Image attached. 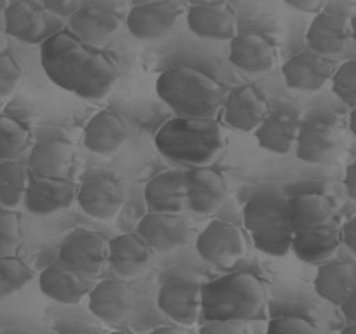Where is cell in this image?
I'll return each mask as SVG.
<instances>
[{"instance_id": "cell-5", "label": "cell", "mask_w": 356, "mask_h": 334, "mask_svg": "<svg viewBox=\"0 0 356 334\" xmlns=\"http://www.w3.org/2000/svg\"><path fill=\"white\" fill-rule=\"evenodd\" d=\"M243 226L256 249L273 257L291 253L294 223L291 204L278 191H261L245 202L242 209Z\"/></svg>"}, {"instance_id": "cell-19", "label": "cell", "mask_w": 356, "mask_h": 334, "mask_svg": "<svg viewBox=\"0 0 356 334\" xmlns=\"http://www.w3.org/2000/svg\"><path fill=\"white\" fill-rule=\"evenodd\" d=\"M221 106L225 124L240 132L256 131L270 111V104L263 90L250 84L235 87Z\"/></svg>"}, {"instance_id": "cell-18", "label": "cell", "mask_w": 356, "mask_h": 334, "mask_svg": "<svg viewBox=\"0 0 356 334\" xmlns=\"http://www.w3.org/2000/svg\"><path fill=\"white\" fill-rule=\"evenodd\" d=\"M351 40V23L346 14L339 10L323 9L313 17L306 31V44L309 51L332 59L346 49Z\"/></svg>"}, {"instance_id": "cell-37", "label": "cell", "mask_w": 356, "mask_h": 334, "mask_svg": "<svg viewBox=\"0 0 356 334\" xmlns=\"http://www.w3.org/2000/svg\"><path fill=\"white\" fill-rule=\"evenodd\" d=\"M266 334H318V329L308 317L285 313L268 322Z\"/></svg>"}, {"instance_id": "cell-33", "label": "cell", "mask_w": 356, "mask_h": 334, "mask_svg": "<svg viewBox=\"0 0 356 334\" xmlns=\"http://www.w3.org/2000/svg\"><path fill=\"white\" fill-rule=\"evenodd\" d=\"M26 164L21 160H3L0 162V205L14 209L23 202L28 184Z\"/></svg>"}, {"instance_id": "cell-17", "label": "cell", "mask_w": 356, "mask_h": 334, "mask_svg": "<svg viewBox=\"0 0 356 334\" xmlns=\"http://www.w3.org/2000/svg\"><path fill=\"white\" fill-rule=\"evenodd\" d=\"M186 209L197 214H212L218 211L228 195V183L221 170L209 166L184 170Z\"/></svg>"}, {"instance_id": "cell-41", "label": "cell", "mask_w": 356, "mask_h": 334, "mask_svg": "<svg viewBox=\"0 0 356 334\" xmlns=\"http://www.w3.org/2000/svg\"><path fill=\"white\" fill-rule=\"evenodd\" d=\"M341 246H346L350 253H356V219L350 218L344 221V225L339 228Z\"/></svg>"}, {"instance_id": "cell-43", "label": "cell", "mask_w": 356, "mask_h": 334, "mask_svg": "<svg viewBox=\"0 0 356 334\" xmlns=\"http://www.w3.org/2000/svg\"><path fill=\"white\" fill-rule=\"evenodd\" d=\"M344 188H346V193L351 200L356 198V162H350L344 170Z\"/></svg>"}, {"instance_id": "cell-20", "label": "cell", "mask_w": 356, "mask_h": 334, "mask_svg": "<svg viewBox=\"0 0 356 334\" xmlns=\"http://www.w3.org/2000/svg\"><path fill=\"white\" fill-rule=\"evenodd\" d=\"M301 122V115L296 108L278 106L273 111H268L266 117L254 131V136L261 148L266 152L287 155L294 150Z\"/></svg>"}, {"instance_id": "cell-15", "label": "cell", "mask_w": 356, "mask_h": 334, "mask_svg": "<svg viewBox=\"0 0 356 334\" xmlns=\"http://www.w3.org/2000/svg\"><path fill=\"white\" fill-rule=\"evenodd\" d=\"M277 58V42L263 31H242L229 40V63L250 75L271 72Z\"/></svg>"}, {"instance_id": "cell-39", "label": "cell", "mask_w": 356, "mask_h": 334, "mask_svg": "<svg viewBox=\"0 0 356 334\" xmlns=\"http://www.w3.org/2000/svg\"><path fill=\"white\" fill-rule=\"evenodd\" d=\"M198 334H250V326L247 322L235 320H212L200 326Z\"/></svg>"}, {"instance_id": "cell-48", "label": "cell", "mask_w": 356, "mask_h": 334, "mask_svg": "<svg viewBox=\"0 0 356 334\" xmlns=\"http://www.w3.org/2000/svg\"><path fill=\"white\" fill-rule=\"evenodd\" d=\"M339 334H356V326H355V322H353V324H348L346 327H343Z\"/></svg>"}, {"instance_id": "cell-8", "label": "cell", "mask_w": 356, "mask_h": 334, "mask_svg": "<svg viewBox=\"0 0 356 334\" xmlns=\"http://www.w3.org/2000/svg\"><path fill=\"white\" fill-rule=\"evenodd\" d=\"M59 263L92 278L106 264L108 240L92 228H75L66 233L58 247Z\"/></svg>"}, {"instance_id": "cell-6", "label": "cell", "mask_w": 356, "mask_h": 334, "mask_svg": "<svg viewBox=\"0 0 356 334\" xmlns=\"http://www.w3.org/2000/svg\"><path fill=\"white\" fill-rule=\"evenodd\" d=\"M195 246L202 260L222 270L235 268L249 250L245 232L235 223L222 219L209 223L197 237Z\"/></svg>"}, {"instance_id": "cell-35", "label": "cell", "mask_w": 356, "mask_h": 334, "mask_svg": "<svg viewBox=\"0 0 356 334\" xmlns=\"http://www.w3.org/2000/svg\"><path fill=\"white\" fill-rule=\"evenodd\" d=\"M23 242L21 214L16 211H0V257L16 256Z\"/></svg>"}, {"instance_id": "cell-50", "label": "cell", "mask_w": 356, "mask_h": 334, "mask_svg": "<svg viewBox=\"0 0 356 334\" xmlns=\"http://www.w3.org/2000/svg\"><path fill=\"white\" fill-rule=\"evenodd\" d=\"M110 334H134V333H131V331H127V329H117Z\"/></svg>"}, {"instance_id": "cell-40", "label": "cell", "mask_w": 356, "mask_h": 334, "mask_svg": "<svg viewBox=\"0 0 356 334\" xmlns=\"http://www.w3.org/2000/svg\"><path fill=\"white\" fill-rule=\"evenodd\" d=\"M45 13L68 17L79 9V0H37Z\"/></svg>"}, {"instance_id": "cell-9", "label": "cell", "mask_w": 356, "mask_h": 334, "mask_svg": "<svg viewBox=\"0 0 356 334\" xmlns=\"http://www.w3.org/2000/svg\"><path fill=\"white\" fill-rule=\"evenodd\" d=\"M75 200L89 218L111 221L124 207V186L118 177L110 173L90 174L80 188H76Z\"/></svg>"}, {"instance_id": "cell-26", "label": "cell", "mask_w": 356, "mask_h": 334, "mask_svg": "<svg viewBox=\"0 0 356 334\" xmlns=\"http://www.w3.org/2000/svg\"><path fill=\"white\" fill-rule=\"evenodd\" d=\"M122 26V17L115 10L101 6L79 7L68 16V30L83 42L103 47Z\"/></svg>"}, {"instance_id": "cell-27", "label": "cell", "mask_w": 356, "mask_h": 334, "mask_svg": "<svg viewBox=\"0 0 356 334\" xmlns=\"http://www.w3.org/2000/svg\"><path fill=\"white\" fill-rule=\"evenodd\" d=\"M315 291L325 301L341 306L356 296V268L351 260H327L320 263Z\"/></svg>"}, {"instance_id": "cell-2", "label": "cell", "mask_w": 356, "mask_h": 334, "mask_svg": "<svg viewBox=\"0 0 356 334\" xmlns=\"http://www.w3.org/2000/svg\"><path fill=\"white\" fill-rule=\"evenodd\" d=\"M268 289L257 275L236 271L202 284L200 319L254 322L266 317Z\"/></svg>"}, {"instance_id": "cell-53", "label": "cell", "mask_w": 356, "mask_h": 334, "mask_svg": "<svg viewBox=\"0 0 356 334\" xmlns=\"http://www.w3.org/2000/svg\"><path fill=\"white\" fill-rule=\"evenodd\" d=\"M14 334H30V333H14Z\"/></svg>"}, {"instance_id": "cell-45", "label": "cell", "mask_w": 356, "mask_h": 334, "mask_svg": "<svg viewBox=\"0 0 356 334\" xmlns=\"http://www.w3.org/2000/svg\"><path fill=\"white\" fill-rule=\"evenodd\" d=\"M148 334H188L181 326H160Z\"/></svg>"}, {"instance_id": "cell-11", "label": "cell", "mask_w": 356, "mask_h": 334, "mask_svg": "<svg viewBox=\"0 0 356 334\" xmlns=\"http://www.w3.org/2000/svg\"><path fill=\"white\" fill-rule=\"evenodd\" d=\"M76 186L70 177L42 176L30 173L21 204L30 214L51 216L70 209L75 202Z\"/></svg>"}, {"instance_id": "cell-4", "label": "cell", "mask_w": 356, "mask_h": 334, "mask_svg": "<svg viewBox=\"0 0 356 334\" xmlns=\"http://www.w3.org/2000/svg\"><path fill=\"white\" fill-rule=\"evenodd\" d=\"M155 89L177 117L214 118L222 104V87L218 79L195 66L167 68L156 79Z\"/></svg>"}, {"instance_id": "cell-28", "label": "cell", "mask_w": 356, "mask_h": 334, "mask_svg": "<svg viewBox=\"0 0 356 334\" xmlns=\"http://www.w3.org/2000/svg\"><path fill=\"white\" fill-rule=\"evenodd\" d=\"M75 162V145L68 139L51 138L35 143L28 155V170L42 176L68 177Z\"/></svg>"}, {"instance_id": "cell-24", "label": "cell", "mask_w": 356, "mask_h": 334, "mask_svg": "<svg viewBox=\"0 0 356 334\" xmlns=\"http://www.w3.org/2000/svg\"><path fill=\"white\" fill-rule=\"evenodd\" d=\"M38 285L45 298L61 305H79L87 298L92 280L87 275L79 273L63 263L51 264L38 275Z\"/></svg>"}, {"instance_id": "cell-49", "label": "cell", "mask_w": 356, "mask_h": 334, "mask_svg": "<svg viewBox=\"0 0 356 334\" xmlns=\"http://www.w3.org/2000/svg\"><path fill=\"white\" fill-rule=\"evenodd\" d=\"M190 6H200V3H211V2H221V0H186Z\"/></svg>"}, {"instance_id": "cell-1", "label": "cell", "mask_w": 356, "mask_h": 334, "mask_svg": "<svg viewBox=\"0 0 356 334\" xmlns=\"http://www.w3.org/2000/svg\"><path fill=\"white\" fill-rule=\"evenodd\" d=\"M40 65L52 84L86 101L106 97L118 80L117 58L83 42L68 28L40 42Z\"/></svg>"}, {"instance_id": "cell-44", "label": "cell", "mask_w": 356, "mask_h": 334, "mask_svg": "<svg viewBox=\"0 0 356 334\" xmlns=\"http://www.w3.org/2000/svg\"><path fill=\"white\" fill-rule=\"evenodd\" d=\"M339 308H341V312H343V315L346 317L348 324H353L356 319V296H353L351 299H348L346 303H343Z\"/></svg>"}, {"instance_id": "cell-32", "label": "cell", "mask_w": 356, "mask_h": 334, "mask_svg": "<svg viewBox=\"0 0 356 334\" xmlns=\"http://www.w3.org/2000/svg\"><path fill=\"white\" fill-rule=\"evenodd\" d=\"M31 143V131L13 115H0V162L21 160Z\"/></svg>"}, {"instance_id": "cell-52", "label": "cell", "mask_w": 356, "mask_h": 334, "mask_svg": "<svg viewBox=\"0 0 356 334\" xmlns=\"http://www.w3.org/2000/svg\"><path fill=\"white\" fill-rule=\"evenodd\" d=\"M145 2H155V0H132V3H145Z\"/></svg>"}, {"instance_id": "cell-7", "label": "cell", "mask_w": 356, "mask_h": 334, "mask_svg": "<svg viewBox=\"0 0 356 334\" xmlns=\"http://www.w3.org/2000/svg\"><path fill=\"white\" fill-rule=\"evenodd\" d=\"M344 145V132L334 118L325 115H316L301 122L298 141H296V157L306 164H332L337 159Z\"/></svg>"}, {"instance_id": "cell-22", "label": "cell", "mask_w": 356, "mask_h": 334, "mask_svg": "<svg viewBox=\"0 0 356 334\" xmlns=\"http://www.w3.org/2000/svg\"><path fill=\"white\" fill-rule=\"evenodd\" d=\"M3 24L9 37L23 44H40L49 35L47 13L37 0H14L3 9Z\"/></svg>"}, {"instance_id": "cell-34", "label": "cell", "mask_w": 356, "mask_h": 334, "mask_svg": "<svg viewBox=\"0 0 356 334\" xmlns=\"http://www.w3.org/2000/svg\"><path fill=\"white\" fill-rule=\"evenodd\" d=\"M35 273L21 257H0V301L10 298L33 280Z\"/></svg>"}, {"instance_id": "cell-23", "label": "cell", "mask_w": 356, "mask_h": 334, "mask_svg": "<svg viewBox=\"0 0 356 334\" xmlns=\"http://www.w3.org/2000/svg\"><path fill=\"white\" fill-rule=\"evenodd\" d=\"M106 263L122 280L138 278L152 263V249L136 233H120L108 240Z\"/></svg>"}, {"instance_id": "cell-12", "label": "cell", "mask_w": 356, "mask_h": 334, "mask_svg": "<svg viewBox=\"0 0 356 334\" xmlns=\"http://www.w3.org/2000/svg\"><path fill=\"white\" fill-rule=\"evenodd\" d=\"M202 284L188 277L163 282L156 294V306L176 326L191 327L200 320Z\"/></svg>"}, {"instance_id": "cell-36", "label": "cell", "mask_w": 356, "mask_h": 334, "mask_svg": "<svg viewBox=\"0 0 356 334\" xmlns=\"http://www.w3.org/2000/svg\"><path fill=\"white\" fill-rule=\"evenodd\" d=\"M332 90L346 106L356 108V61L348 59L343 65L334 68Z\"/></svg>"}, {"instance_id": "cell-13", "label": "cell", "mask_w": 356, "mask_h": 334, "mask_svg": "<svg viewBox=\"0 0 356 334\" xmlns=\"http://www.w3.org/2000/svg\"><path fill=\"white\" fill-rule=\"evenodd\" d=\"M184 14L191 33L204 40H232L238 33V13L228 0L190 6Z\"/></svg>"}, {"instance_id": "cell-16", "label": "cell", "mask_w": 356, "mask_h": 334, "mask_svg": "<svg viewBox=\"0 0 356 334\" xmlns=\"http://www.w3.org/2000/svg\"><path fill=\"white\" fill-rule=\"evenodd\" d=\"M89 310L96 319L110 327H118L129 319L132 312V289L127 280L106 278L90 287Z\"/></svg>"}, {"instance_id": "cell-46", "label": "cell", "mask_w": 356, "mask_h": 334, "mask_svg": "<svg viewBox=\"0 0 356 334\" xmlns=\"http://www.w3.org/2000/svg\"><path fill=\"white\" fill-rule=\"evenodd\" d=\"M58 334H92V333L87 329H80V327H68V329L59 331Z\"/></svg>"}, {"instance_id": "cell-42", "label": "cell", "mask_w": 356, "mask_h": 334, "mask_svg": "<svg viewBox=\"0 0 356 334\" xmlns=\"http://www.w3.org/2000/svg\"><path fill=\"white\" fill-rule=\"evenodd\" d=\"M284 2L287 6H291L292 9L302 10V13L318 14L320 10L325 9L329 0H284Z\"/></svg>"}, {"instance_id": "cell-25", "label": "cell", "mask_w": 356, "mask_h": 334, "mask_svg": "<svg viewBox=\"0 0 356 334\" xmlns=\"http://www.w3.org/2000/svg\"><path fill=\"white\" fill-rule=\"evenodd\" d=\"M129 138L127 120L113 110H101L90 117L83 129V146L96 155H111Z\"/></svg>"}, {"instance_id": "cell-21", "label": "cell", "mask_w": 356, "mask_h": 334, "mask_svg": "<svg viewBox=\"0 0 356 334\" xmlns=\"http://www.w3.org/2000/svg\"><path fill=\"white\" fill-rule=\"evenodd\" d=\"M332 59L320 56L313 51H302L292 56L282 66L287 87L301 93H316L330 80L334 72Z\"/></svg>"}, {"instance_id": "cell-10", "label": "cell", "mask_w": 356, "mask_h": 334, "mask_svg": "<svg viewBox=\"0 0 356 334\" xmlns=\"http://www.w3.org/2000/svg\"><path fill=\"white\" fill-rule=\"evenodd\" d=\"M183 14V7L176 0H155L134 3L129 9L125 23L129 33L138 40H162L174 30Z\"/></svg>"}, {"instance_id": "cell-51", "label": "cell", "mask_w": 356, "mask_h": 334, "mask_svg": "<svg viewBox=\"0 0 356 334\" xmlns=\"http://www.w3.org/2000/svg\"><path fill=\"white\" fill-rule=\"evenodd\" d=\"M7 3H9V2H7V0H0V10H3V9H6V6H7Z\"/></svg>"}, {"instance_id": "cell-38", "label": "cell", "mask_w": 356, "mask_h": 334, "mask_svg": "<svg viewBox=\"0 0 356 334\" xmlns=\"http://www.w3.org/2000/svg\"><path fill=\"white\" fill-rule=\"evenodd\" d=\"M21 80V66L10 51H0V100L9 97Z\"/></svg>"}, {"instance_id": "cell-14", "label": "cell", "mask_w": 356, "mask_h": 334, "mask_svg": "<svg viewBox=\"0 0 356 334\" xmlns=\"http://www.w3.org/2000/svg\"><path fill=\"white\" fill-rule=\"evenodd\" d=\"M136 235L152 250L170 253L190 242L191 225L183 214L152 211L139 219Z\"/></svg>"}, {"instance_id": "cell-31", "label": "cell", "mask_w": 356, "mask_h": 334, "mask_svg": "<svg viewBox=\"0 0 356 334\" xmlns=\"http://www.w3.org/2000/svg\"><path fill=\"white\" fill-rule=\"evenodd\" d=\"M289 204H291V216L296 230L330 225L336 216V205L332 198L322 191H301L296 197L289 198Z\"/></svg>"}, {"instance_id": "cell-47", "label": "cell", "mask_w": 356, "mask_h": 334, "mask_svg": "<svg viewBox=\"0 0 356 334\" xmlns=\"http://www.w3.org/2000/svg\"><path fill=\"white\" fill-rule=\"evenodd\" d=\"M355 113H356V108H350V120H348V127H350L351 134H356V129H355Z\"/></svg>"}, {"instance_id": "cell-3", "label": "cell", "mask_w": 356, "mask_h": 334, "mask_svg": "<svg viewBox=\"0 0 356 334\" xmlns=\"http://www.w3.org/2000/svg\"><path fill=\"white\" fill-rule=\"evenodd\" d=\"M226 145L222 125L216 118L172 117L155 134V146L170 162L186 167L211 166Z\"/></svg>"}, {"instance_id": "cell-29", "label": "cell", "mask_w": 356, "mask_h": 334, "mask_svg": "<svg viewBox=\"0 0 356 334\" xmlns=\"http://www.w3.org/2000/svg\"><path fill=\"white\" fill-rule=\"evenodd\" d=\"M145 202L153 212L181 214L186 209L184 170H163L145 186Z\"/></svg>"}, {"instance_id": "cell-30", "label": "cell", "mask_w": 356, "mask_h": 334, "mask_svg": "<svg viewBox=\"0 0 356 334\" xmlns=\"http://www.w3.org/2000/svg\"><path fill=\"white\" fill-rule=\"evenodd\" d=\"M339 247V230L332 225L296 230L291 242L292 253L298 256V260L308 264H320L327 260H332Z\"/></svg>"}]
</instances>
